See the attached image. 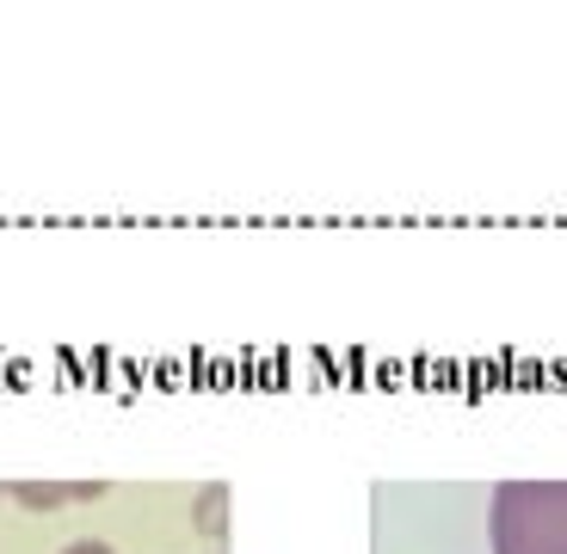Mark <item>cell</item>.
Here are the masks:
<instances>
[{
	"instance_id": "4",
	"label": "cell",
	"mask_w": 567,
	"mask_h": 554,
	"mask_svg": "<svg viewBox=\"0 0 567 554\" xmlns=\"http://www.w3.org/2000/svg\"><path fill=\"white\" fill-rule=\"evenodd\" d=\"M62 554H112V542H93V536H86V542H69Z\"/></svg>"
},
{
	"instance_id": "3",
	"label": "cell",
	"mask_w": 567,
	"mask_h": 554,
	"mask_svg": "<svg viewBox=\"0 0 567 554\" xmlns=\"http://www.w3.org/2000/svg\"><path fill=\"white\" fill-rule=\"evenodd\" d=\"M192 518H198L204 536H223V530H228V487H204L198 512H192Z\"/></svg>"
},
{
	"instance_id": "1",
	"label": "cell",
	"mask_w": 567,
	"mask_h": 554,
	"mask_svg": "<svg viewBox=\"0 0 567 554\" xmlns=\"http://www.w3.org/2000/svg\"><path fill=\"white\" fill-rule=\"evenodd\" d=\"M494 554H567V481H506L487 512Z\"/></svg>"
},
{
	"instance_id": "2",
	"label": "cell",
	"mask_w": 567,
	"mask_h": 554,
	"mask_svg": "<svg viewBox=\"0 0 567 554\" xmlns=\"http://www.w3.org/2000/svg\"><path fill=\"white\" fill-rule=\"evenodd\" d=\"M7 499H19V505H31V512H56V505H69V499H100L105 481H13L0 487Z\"/></svg>"
}]
</instances>
